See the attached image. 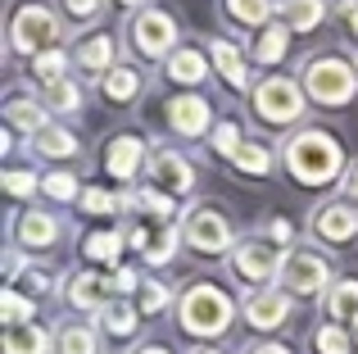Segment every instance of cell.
I'll list each match as a JSON object with an SVG mask.
<instances>
[{"instance_id":"44dd1931","label":"cell","mask_w":358,"mask_h":354,"mask_svg":"<svg viewBox=\"0 0 358 354\" xmlns=\"http://www.w3.org/2000/svg\"><path fill=\"white\" fill-rule=\"evenodd\" d=\"M204 73H209V59H204L200 50H177L173 59H168V78L173 82H200Z\"/></svg>"},{"instance_id":"9a60e30c","label":"cell","mask_w":358,"mask_h":354,"mask_svg":"<svg viewBox=\"0 0 358 354\" xmlns=\"http://www.w3.org/2000/svg\"><path fill=\"white\" fill-rule=\"evenodd\" d=\"M141 160H145V141H141V136H118L105 150V169L114 177H131L141 169Z\"/></svg>"},{"instance_id":"f35d334b","label":"cell","mask_w":358,"mask_h":354,"mask_svg":"<svg viewBox=\"0 0 358 354\" xmlns=\"http://www.w3.org/2000/svg\"><path fill=\"white\" fill-rule=\"evenodd\" d=\"M41 186H45V195H55V200H73V191H78L69 173H50V177H45Z\"/></svg>"},{"instance_id":"7402d4cb","label":"cell","mask_w":358,"mask_h":354,"mask_svg":"<svg viewBox=\"0 0 358 354\" xmlns=\"http://www.w3.org/2000/svg\"><path fill=\"white\" fill-rule=\"evenodd\" d=\"M327 313L358 323V282H336L331 291H327Z\"/></svg>"},{"instance_id":"30bf717a","label":"cell","mask_w":358,"mask_h":354,"mask_svg":"<svg viewBox=\"0 0 358 354\" xmlns=\"http://www.w3.org/2000/svg\"><path fill=\"white\" fill-rule=\"evenodd\" d=\"M277 268H281V255L268 246V241H245L236 250V273L245 282H268Z\"/></svg>"},{"instance_id":"816d5d0a","label":"cell","mask_w":358,"mask_h":354,"mask_svg":"<svg viewBox=\"0 0 358 354\" xmlns=\"http://www.w3.org/2000/svg\"><path fill=\"white\" fill-rule=\"evenodd\" d=\"M122 5H141V0H122Z\"/></svg>"},{"instance_id":"5b68a950","label":"cell","mask_w":358,"mask_h":354,"mask_svg":"<svg viewBox=\"0 0 358 354\" xmlns=\"http://www.w3.org/2000/svg\"><path fill=\"white\" fill-rule=\"evenodd\" d=\"M254 114L263 123H295L304 114V96L290 78H268L263 87H254Z\"/></svg>"},{"instance_id":"bcb514c9","label":"cell","mask_w":358,"mask_h":354,"mask_svg":"<svg viewBox=\"0 0 358 354\" xmlns=\"http://www.w3.org/2000/svg\"><path fill=\"white\" fill-rule=\"evenodd\" d=\"M345 191H350V200H358V169H350V177H345Z\"/></svg>"},{"instance_id":"f5cc1de1","label":"cell","mask_w":358,"mask_h":354,"mask_svg":"<svg viewBox=\"0 0 358 354\" xmlns=\"http://www.w3.org/2000/svg\"><path fill=\"white\" fill-rule=\"evenodd\" d=\"M354 341H358V323H354Z\"/></svg>"},{"instance_id":"1f68e13d","label":"cell","mask_w":358,"mask_h":354,"mask_svg":"<svg viewBox=\"0 0 358 354\" xmlns=\"http://www.w3.org/2000/svg\"><path fill=\"white\" fill-rule=\"evenodd\" d=\"M27 313H32V304H27L23 295H14V291L0 295V318H5L9 327H27Z\"/></svg>"},{"instance_id":"ffe728a7","label":"cell","mask_w":358,"mask_h":354,"mask_svg":"<svg viewBox=\"0 0 358 354\" xmlns=\"http://www.w3.org/2000/svg\"><path fill=\"white\" fill-rule=\"evenodd\" d=\"M281 14H286V23L295 27V32H313V27L322 23L327 5H322V0H286V5H281Z\"/></svg>"},{"instance_id":"9c48e42d","label":"cell","mask_w":358,"mask_h":354,"mask_svg":"<svg viewBox=\"0 0 358 354\" xmlns=\"http://www.w3.org/2000/svg\"><path fill=\"white\" fill-rule=\"evenodd\" d=\"M354 232H358V209L354 204H322V209L313 213V236L317 241L345 246V241H354Z\"/></svg>"},{"instance_id":"d6986e66","label":"cell","mask_w":358,"mask_h":354,"mask_svg":"<svg viewBox=\"0 0 358 354\" xmlns=\"http://www.w3.org/2000/svg\"><path fill=\"white\" fill-rule=\"evenodd\" d=\"M45 346H50V337H45L36 323L5 332V354H45Z\"/></svg>"},{"instance_id":"ac0fdd59","label":"cell","mask_w":358,"mask_h":354,"mask_svg":"<svg viewBox=\"0 0 358 354\" xmlns=\"http://www.w3.org/2000/svg\"><path fill=\"white\" fill-rule=\"evenodd\" d=\"M36 155H50V160H69V155H78V136L69 132V127H45V132L32 136Z\"/></svg>"},{"instance_id":"4316f807","label":"cell","mask_w":358,"mask_h":354,"mask_svg":"<svg viewBox=\"0 0 358 354\" xmlns=\"http://www.w3.org/2000/svg\"><path fill=\"white\" fill-rule=\"evenodd\" d=\"M268 9H272V0H227V14L236 18V23H245V27L268 23Z\"/></svg>"},{"instance_id":"f1b7e54d","label":"cell","mask_w":358,"mask_h":354,"mask_svg":"<svg viewBox=\"0 0 358 354\" xmlns=\"http://www.w3.org/2000/svg\"><path fill=\"white\" fill-rule=\"evenodd\" d=\"M118 250H122V236H114V232H91L87 236V255L100 259V264H114Z\"/></svg>"},{"instance_id":"f546056e","label":"cell","mask_w":358,"mask_h":354,"mask_svg":"<svg viewBox=\"0 0 358 354\" xmlns=\"http://www.w3.org/2000/svg\"><path fill=\"white\" fill-rule=\"evenodd\" d=\"M231 160H236V169H241V173H254V177H259V173H268V164H272V155H268V150H263V146H254V141H245V146H241V150H236V155H231Z\"/></svg>"},{"instance_id":"603a6c76","label":"cell","mask_w":358,"mask_h":354,"mask_svg":"<svg viewBox=\"0 0 358 354\" xmlns=\"http://www.w3.org/2000/svg\"><path fill=\"white\" fill-rule=\"evenodd\" d=\"M213 59H218L222 78H227L231 87H245V82H250V73H245V59H241V50H236L231 41H213Z\"/></svg>"},{"instance_id":"6da1fadb","label":"cell","mask_w":358,"mask_h":354,"mask_svg":"<svg viewBox=\"0 0 358 354\" xmlns=\"http://www.w3.org/2000/svg\"><path fill=\"white\" fill-rule=\"evenodd\" d=\"M286 169L299 177L304 186H322V182H331L336 173L345 169V155H341V141L336 136H327V132H299V136H290L286 141Z\"/></svg>"},{"instance_id":"d590c367","label":"cell","mask_w":358,"mask_h":354,"mask_svg":"<svg viewBox=\"0 0 358 354\" xmlns=\"http://www.w3.org/2000/svg\"><path fill=\"white\" fill-rule=\"evenodd\" d=\"M45 105H50V109H78V87H73V82H55Z\"/></svg>"},{"instance_id":"d6a6232c","label":"cell","mask_w":358,"mask_h":354,"mask_svg":"<svg viewBox=\"0 0 358 354\" xmlns=\"http://www.w3.org/2000/svg\"><path fill=\"white\" fill-rule=\"evenodd\" d=\"M100 318H105V327L114 332V337H127V332L136 327V313H131L127 304H109V309L100 313Z\"/></svg>"},{"instance_id":"277c9868","label":"cell","mask_w":358,"mask_h":354,"mask_svg":"<svg viewBox=\"0 0 358 354\" xmlns=\"http://www.w3.org/2000/svg\"><path fill=\"white\" fill-rule=\"evenodd\" d=\"M59 32H64L59 18H55L45 5H23V9L14 14L9 41H14V50H23V55H45V50H55Z\"/></svg>"},{"instance_id":"5bb4252c","label":"cell","mask_w":358,"mask_h":354,"mask_svg":"<svg viewBox=\"0 0 358 354\" xmlns=\"http://www.w3.org/2000/svg\"><path fill=\"white\" fill-rule=\"evenodd\" d=\"M69 300L78 304V309H96V313H105V309H109V277L73 273V282H69Z\"/></svg>"},{"instance_id":"7a4b0ae2","label":"cell","mask_w":358,"mask_h":354,"mask_svg":"<svg viewBox=\"0 0 358 354\" xmlns=\"http://www.w3.org/2000/svg\"><path fill=\"white\" fill-rule=\"evenodd\" d=\"M304 87L317 105H350L354 87H358V73L336 55H313L304 69Z\"/></svg>"},{"instance_id":"836d02e7","label":"cell","mask_w":358,"mask_h":354,"mask_svg":"<svg viewBox=\"0 0 358 354\" xmlns=\"http://www.w3.org/2000/svg\"><path fill=\"white\" fill-rule=\"evenodd\" d=\"M317 354H350V337L341 327H317Z\"/></svg>"},{"instance_id":"8fae6325","label":"cell","mask_w":358,"mask_h":354,"mask_svg":"<svg viewBox=\"0 0 358 354\" xmlns=\"http://www.w3.org/2000/svg\"><path fill=\"white\" fill-rule=\"evenodd\" d=\"M150 177H155V182L164 186L168 195H182V191H191V182H195L191 164H186L177 150H159V155H155V164H150Z\"/></svg>"},{"instance_id":"c3c4849f","label":"cell","mask_w":358,"mask_h":354,"mask_svg":"<svg viewBox=\"0 0 358 354\" xmlns=\"http://www.w3.org/2000/svg\"><path fill=\"white\" fill-rule=\"evenodd\" d=\"M136 354H164V350H136Z\"/></svg>"},{"instance_id":"3957f363","label":"cell","mask_w":358,"mask_h":354,"mask_svg":"<svg viewBox=\"0 0 358 354\" xmlns=\"http://www.w3.org/2000/svg\"><path fill=\"white\" fill-rule=\"evenodd\" d=\"M227 323H231V300L218 286L200 282L182 295V327L186 332H195V337H218V332H227Z\"/></svg>"},{"instance_id":"d4e9b609","label":"cell","mask_w":358,"mask_h":354,"mask_svg":"<svg viewBox=\"0 0 358 354\" xmlns=\"http://www.w3.org/2000/svg\"><path fill=\"white\" fill-rule=\"evenodd\" d=\"M5 118H9L14 127H27L32 136L45 132V109L32 105V100H9V105H5Z\"/></svg>"},{"instance_id":"4dcf8cb0","label":"cell","mask_w":358,"mask_h":354,"mask_svg":"<svg viewBox=\"0 0 358 354\" xmlns=\"http://www.w3.org/2000/svg\"><path fill=\"white\" fill-rule=\"evenodd\" d=\"M32 73L45 82V87H55V82H64V55L59 50H45L32 59Z\"/></svg>"},{"instance_id":"8d00e7d4","label":"cell","mask_w":358,"mask_h":354,"mask_svg":"<svg viewBox=\"0 0 358 354\" xmlns=\"http://www.w3.org/2000/svg\"><path fill=\"white\" fill-rule=\"evenodd\" d=\"M82 209H87V213H109V209H118V200L105 195L100 186H91V191H82Z\"/></svg>"},{"instance_id":"484cf974","label":"cell","mask_w":358,"mask_h":354,"mask_svg":"<svg viewBox=\"0 0 358 354\" xmlns=\"http://www.w3.org/2000/svg\"><path fill=\"white\" fill-rule=\"evenodd\" d=\"M59 354H96V332L82 323H69L59 332Z\"/></svg>"},{"instance_id":"7dc6e473","label":"cell","mask_w":358,"mask_h":354,"mask_svg":"<svg viewBox=\"0 0 358 354\" xmlns=\"http://www.w3.org/2000/svg\"><path fill=\"white\" fill-rule=\"evenodd\" d=\"M250 354H290L286 346H259V350H250Z\"/></svg>"},{"instance_id":"4fadbf2b","label":"cell","mask_w":358,"mask_h":354,"mask_svg":"<svg viewBox=\"0 0 358 354\" xmlns=\"http://www.w3.org/2000/svg\"><path fill=\"white\" fill-rule=\"evenodd\" d=\"M286 313H290L286 291H259V295L245 300V318H250V327H277Z\"/></svg>"},{"instance_id":"ba28073f","label":"cell","mask_w":358,"mask_h":354,"mask_svg":"<svg viewBox=\"0 0 358 354\" xmlns=\"http://www.w3.org/2000/svg\"><path fill=\"white\" fill-rule=\"evenodd\" d=\"M177 27L168 14H159V9H145V14L131 18V45H136L141 55H164L168 45H173Z\"/></svg>"},{"instance_id":"e575fe53","label":"cell","mask_w":358,"mask_h":354,"mask_svg":"<svg viewBox=\"0 0 358 354\" xmlns=\"http://www.w3.org/2000/svg\"><path fill=\"white\" fill-rule=\"evenodd\" d=\"M131 200H136L145 213H155V218H173V204H168V195H164V191H136Z\"/></svg>"},{"instance_id":"74e56055","label":"cell","mask_w":358,"mask_h":354,"mask_svg":"<svg viewBox=\"0 0 358 354\" xmlns=\"http://www.w3.org/2000/svg\"><path fill=\"white\" fill-rule=\"evenodd\" d=\"M241 146H245V141H241V132H236L231 123H222L218 132H213V150H218V155H236Z\"/></svg>"},{"instance_id":"7c38bea8","label":"cell","mask_w":358,"mask_h":354,"mask_svg":"<svg viewBox=\"0 0 358 354\" xmlns=\"http://www.w3.org/2000/svg\"><path fill=\"white\" fill-rule=\"evenodd\" d=\"M168 123L182 136H200V132H209V105L200 96H177L168 105Z\"/></svg>"},{"instance_id":"2e32d148","label":"cell","mask_w":358,"mask_h":354,"mask_svg":"<svg viewBox=\"0 0 358 354\" xmlns=\"http://www.w3.org/2000/svg\"><path fill=\"white\" fill-rule=\"evenodd\" d=\"M73 59L82 64V69H91V73H100V69H114V36L109 32H96V36H87V41H78V50H73Z\"/></svg>"},{"instance_id":"ee69618b","label":"cell","mask_w":358,"mask_h":354,"mask_svg":"<svg viewBox=\"0 0 358 354\" xmlns=\"http://www.w3.org/2000/svg\"><path fill=\"white\" fill-rule=\"evenodd\" d=\"M114 291H136V273L131 268H118L114 273Z\"/></svg>"},{"instance_id":"cb8c5ba5","label":"cell","mask_w":358,"mask_h":354,"mask_svg":"<svg viewBox=\"0 0 358 354\" xmlns=\"http://www.w3.org/2000/svg\"><path fill=\"white\" fill-rule=\"evenodd\" d=\"M136 87H141V73L136 69H122V64H118V69L105 73V100H118V105H122V100L136 96Z\"/></svg>"},{"instance_id":"681fc988","label":"cell","mask_w":358,"mask_h":354,"mask_svg":"<svg viewBox=\"0 0 358 354\" xmlns=\"http://www.w3.org/2000/svg\"><path fill=\"white\" fill-rule=\"evenodd\" d=\"M195 354H218V350H195Z\"/></svg>"},{"instance_id":"60d3db41","label":"cell","mask_w":358,"mask_h":354,"mask_svg":"<svg viewBox=\"0 0 358 354\" xmlns=\"http://www.w3.org/2000/svg\"><path fill=\"white\" fill-rule=\"evenodd\" d=\"M164 304H168V291H164V286H155V282H150V286H141V309H145V313L164 309Z\"/></svg>"},{"instance_id":"b9f144b4","label":"cell","mask_w":358,"mask_h":354,"mask_svg":"<svg viewBox=\"0 0 358 354\" xmlns=\"http://www.w3.org/2000/svg\"><path fill=\"white\" fill-rule=\"evenodd\" d=\"M145 259H150V264H168V259H173V236H168V232L155 236V246L145 250Z\"/></svg>"},{"instance_id":"83f0119b","label":"cell","mask_w":358,"mask_h":354,"mask_svg":"<svg viewBox=\"0 0 358 354\" xmlns=\"http://www.w3.org/2000/svg\"><path fill=\"white\" fill-rule=\"evenodd\" d=\"M281 50H286V27L272 23L268 32H263L259 50H254V64H277V59H281Z\"/></svg>"},{"instance_id":"7bdbcfd3","label":"cell","mask_w":358,"mask_h":354,"mask_svg":"<svg viewBox=\"0 0 358 354\" xmlns=\"http://www.w3.org/2000/svg\"><path fill=\"white\" fill-rule=\"evenodd\" d=\"M64 5H69V14H73V18H87V14H96L100 0H64Z\"/></svg>"},{"instance_id":"52a82bcc","label":"cell","mask_w":358,"mask_h":354,"mask_svg":"<svg viewBox=\"0 0 358 354\" xmlns=\"http://www.w3.org/2000/svg\"><path fill=\"white\" fill-rule=\"evenodd\" d=\"M327 259L322 255H304V250H290L286 259H281V282L290 286L295 295H313L327 286Z\"/></svg>"},{"instance_id":"ab89813d","label":"cell","mask_w":358,"mask_h":354,"mask_svg":"<svg viewBox=\"0 0 358 354\" xmlns=\"http://www.w3.org/2000/svg\"><path fill=\"white\" fill-rule=\"evenodd\" d=\"M5 191L9 195H32L36 191V177L32 173H5Z\"/></svg>"},{"instance_id":"f907efd6","label":"cell","mask_w":358,"mask_h":354,"mask_svg":"<svg viewBox=\"0 0 358 354\" xmlns=\"http://www.w3.org/2000/svg\"><path fill=\"white\" fill-rule=\"evenodd\" d=\"M354 36H358V14H354Z\"/></svg>"},{"instance_id":"f6af8a7d","label":"cell","mask_w":358,"mask_h":354,"mask_svg":"<svg viewBox=\"0 0 358 354\" xmlns=\"http://www.w3.org/2000/svg\"><path fill=\"white\" fill-rule=\"evenodd\" d=\"M272 236H277V241H290V222L277 218V222H272Z\"/></svg>"},{"instance_id":"e0dca14e","label":"cell","mask_w":358,"mask_h":354,"mask_svg":"<svg viewBox=\"0 0 358 354\" xmlns=\"http://www.w3.org/2000/svg\"><path fill=\"white\" fill-rule=\"evenodd\" d=\"M55 236H59V222L50 213H23L18 218V241L23 246H55Z\"/></svg>"},{"instance_id":"8992f818","label":"cell","mask_w":358,"mask_h":354,"mask_svg":"<svg viewBox=\"0 0 358 354\" xmlns=\"http://www.w3.org/2000/svg\"><path fill=\"white\" fill-rule=\"evenodd\" d=\"M182 241L200 255H222L231 246V222L218 209H191L182 218Z\"/></svg>"}]
</instances>
